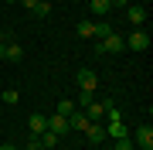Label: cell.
<instances>
[{
  "label": "cell",
  "mask_w": 153,
  "mask_h": 150,
  "mask_svg": "<svg viewBox=\"0 0 153 150\" xmlns=\"http://www.w3.org/2000/svg\"><path fill=\"white\" fill-rule=\"evenodd\" d=\"M95 51L99 55H116V51H126V38L123 34H109V38H102V41H95Z\"/></svg>",
  "instance_id": "1"
},
{
  "label": "cell",
  "mask_w": 153,
  "mask_h": 150,
  "mask_svg": "<svg viewBox=\"0 0 153 150\" xmlns=\"http://www.w3.org/2000/svg\"><path fill=\"white\" fill-rule=\"evenodd\" d=\"M129 140H133V147H136V150H153V130L146 126V123L136 126V133H133Z\"/></svg>",
  "instance_id": "2"
},
{
  "label": "cell",
  "mask_w": 153,
  "mask_h": 150,
  "mask_svg": "<svg viewBox=\"0 0 153 150\" xmlns=\"http://www.w3.org/2000/svg\"><path fill=\"white\" fill-rule=\"evenodd\" d=\"M126 48H129V51H146L150 48V34L143 31V28H136L129 38H126Z\"/></svg>",
  "instance_id": "3"
},
{
  "label": "cell",
  "mask_w": 153,
  "mask_h": 150,
  "mask_svg": "<svg viewBox=\"0 0 153 150\" xmlns=\"http://www.w3.org/2000/svg\"><path fill=\"white\" fill-rule=\"evenodd\" d=\"M126 21H129L133 28H143V21H146V7H140V4H126Z\"/></svg>",
  "instance_id": "4"
},
{
  "label": "cell",
  "mask_w": 153,
  "mask_h": 150,
  "mask_svg": "<svg viewBox=\"0 0 153 150\" xmlns=\"http://www.w3.org/2000/svg\"><path fill=\"white\" fill-rule=\"evenodd\" d=\"M27 126H31V137L38 140L44 130H48V116H44V113H31V116H27Z\"/></svg>",
  "instance_id": "5"
},
{
  "label": "cell",
  "mask_w": 153,
  "mask_h": 150,
  "mask_svg": "<svg viewBox=\"0 0 153 150\" xmlns=\"http://www.w3.org/2000/svg\"><path fill=\"white\" fill-rule=\"evenodd\" d=\"M95 85H99L95 72H92V68H82V72H78V89H82V92H95Z\"/></svg>",
  "instance_id": "6"
},
{
  "label": "cell",
  "mask_w": 153,
  "mask_h": 150,
  "mask_svg": "<svg viewBox=\"0 0 153 150\" xmlns=\"http://www.w3.org/2000/svg\"><path fill=\"white\" fill-rule=\"evenodd\" d=\"M0 58H7V61H21V58H24V48L14 45V41H4V45H0Z\"/></svg>",
  "instance_id": "7"
},
{
  "label": "cell",
  "mask_w": 153,
  "mask_h": 150,
  "mask_svg": "<svg viewBox=\"0 0 153 150\" xmlns=\"http://www.w3.org/2000/svg\"><path fill=\"white\" fill-rule=\"evenodd\" d=\"M85 137H88L92 147H99V143L105 140V126H102V123H88V126H85Z\"/></svg>",
  "instance_id": "8"
},
{
  "label": "cell",
  "mask_w": 153,
  "mask_h": 150,
  "mask_svg": "<svg viewBox=\"0 0 153 150\" xmlns=\"http://www.w3.org/2000/svg\"><path fill=\"white\" fill-rule=\"evenodd\" d=\"M48 130H51L55 137L68 133V116H58V113H55V116H48Z\"/></svg>",
  "instance_id": "9"
},
{
  "label": "cell",
  "mask_w": 153,
  "mask_h": 150,
  "mask_svg": "<svg viewBox=\"0 0 153 150\" xmlns=\"http://www.w3.org/2000/svg\"><path fill=\"white\" fill-rule=\"evenodd\" d=\"M105 137H112V140H123V137H129V130L123 126V119H116V123H109V126H105Z\"/></svg>",
  "instance_id": "10"
},
{
  "label": "cell",
  "mask_w": 153,
  "mask_h": 150,
  "mask_svg": "<svg viewBox=\"0 0 153 150\" xmlns=\"http://www.w3.org/2000/svg\"><path fill=\"white\" fill-rule=\"evenodd\" d=\"M85 126H88V116H85L82 109H75V113L68 116V130H85Z\"/></svg>",
  "instance_id": "11"
},
{
  "label": "cell",
  "mask_w": 153,
  "mask_h": 150,
  "mask_svg": "<svg viewBox=\"0 0 153 150\" xmlns=\"http://www.w3.org/2000/svg\"><path fill=\"white\" fill-rule=\"evenodd\" d=\"M85 116H88V123H99V119H102V102L92 99V102L85 106Z\"/></svg>",
  "instance_id": "12"
},
{
  "label": "cell",
  "mask_w": 153,
  "mask_h": 150,
  "mask_svg": "<svg viewBox=\"0 0 153 150\" xmlns=\"http://www.w3.org/2000/svg\"><path fill=\"white\" fill-rule=\"evenodd\" d=\"M109 34H112V24H109V21H95V41L109 38Z\"/></svg>",
  "instance_id": "13"
},
{
  "label": "cell",
  "mask_w": 153,
  "mask_h": 150,
  "mask_svg": "<svg viewBox=\"0 0 153 150\" xmlns=\"http://www.w3.org/2000/svg\"><path fill=\"white\" fill-rule=\"evenodd\" d=\"M109 10H112V4H109V0H92V14H95V17H105Z\"/></svg>",
  "instance_id": "14"
},
{
  "label": "cell",
  "mask_w": 153,
  "mask_h": 150,
  "mask_svg": "<svg viewBox=\"0 0 153 150\" xmlns=\"http://www.w3.org/2000/svg\"><path fill=\"white\" fill-rule=\"evenodd\" d=\"M75 31H78V38H95V21H82Z\"/></svg>",
  "instance_id": "15"
},
{
  "label": "cell",
  "mask_w": 153,
  "mask_h": 150,
  "mask_svg": "<svg viewBox=\"0 0 153 150\" xmlns=\"http://www.w3.org/2000/svg\"><path fill=\"white\" fill-rule=\"evenodd\" d=\"M55 113H58V116H71V113H75V102H71V99H61Z\"/></svg>",
  "instance_id": "16"
},
{
  "label": "cell",
  "mask_w": 153,
  "mask_h": 150,
  "mask_svg": "<svg viewBox=\"0 0 153 150\" xmlns=\"http://www.w3.org/2000/svg\"><path fill=\"white\" fill-rule=\"evenodd\" d=\"M55 143H58V137L51 133V130H44V133H41V147H44V150H51Z\"/></svg>",
  "instance_id": "17"
},
{
  "label": "cell",
  "mask_w": 153,
  "mask_h": 150,
  "mask_svg": "<svg viewBox=\"0 0 153 150\" xmlns=\"http://www.w3.org/2000/svg\"><path fill=\"white\" fill-rule=\"evenodd\" d=\"M34 14H38V17H48V14H51V4H48V0H38V7H34Z\"/></svg>",
  "instance_id": "18"
},
{
  "label": "cell",
  "mask_w": 153,
  "mask_h": 150,
  "mask_svg": "<svg viewBox=\"0 0 153 150\" xmlns=\"http://www.w3.org/2000/svg\"><path fill=\"white\" fill-rule=\"evenodd\" d=\"M0 99H4V102H17V99H21V92H17V89H4V96H0Z\"/></svg>",
  "instance_id": "19"
},
{
  "label": "cell",
  "mask_w": 153,
  "mask_h": 150,
  "mask_svg": "<svg viewBox=\"0 0 153 150\" xmlns=\"http://www.w3.org/2000/svg\"><path fill=\"white\" fill-rule=\"evenodd\" d=\"M116 150H136V147H133L129 137H123V140H116Z\"/></svg>",
  "instance_id": "20"
},
{
  "label": "cell",
  "mask_w": 153,
  "mask_h": 150,
  "mask_svg": "<svg viewBox=\"0 0 153 150\" xmlns=\"http://www.w3.org/2000/svg\"><path fill=\"white\" fill-rule=\"evenodd\" d=\"M24 7H27V10H34V7H38V0H21Z\"/></svg>",
  "instance_id": "21"
},
{
  "label": "cell",
  "mask_w": 153,
  "mask_h": 150,
  "mask_svg": "<svg viewBox=\"0 0 153 150\" xmlns=\"http://www.w3.org/2000/svg\"><path fill=\"white\" fill-rule=\"evenodd\" d=\"M24 150H41V143H38V140H31V143L24 147Z\"/></svg>",
  "instance_id": "22"
},
{
  "label": "cell",
  "mask_w": 153,
  "mask_h": 150,
  "mask_svg": "<svg viewBox=\"0 0 153 150\" xmlns=\"http://www.w3.org/2000/svg\"><path fill=\"white\" fill-rule=\"evenodd\" d=\"M109 4H112V7H126L129 0H109Z\"/></svg>",
  "instance_id": "23"
},
{
  "label": "cell",
  "mask_w": 153,
  "mask_h": 150,
  "mask_svg": "<svg viewBox=\"0 0 153 150\" xmlns=\"http://www.w3.org/2000/svg\"><path fill=\"white\" fill-rule=\"evenodd\" d=\"M0 150H17V147H14V143H4V147H0Z\"/></svg>",
  "instance_id": "24"
},
{
  "label": "cell",
  "mask_w": 153,
  "mask_h": 150,
  "mask_svg": "<svg viewBox=\"0 0 153 150\" xmlns=\"http://www.w3.org/2000/svg\"><path fill=\"white\" fill-rule=\"evenodd\" d=\"M4 41H7V34H4V31H0V45H4Z\"/></svg>",
  "instance_id": "25"
},
{
  "label": "cell",
  "mask_w": 153,
  "mask_h": 150,
  "mask_svg": "<svg viewBox=\"0 0 153 150\" xmlns=\"http://www.w3.org/2000/svg\"><path fill=\"white\" fill-rule=\"evenodd\" d=\"M7 4H17V0H7Z\"/></svg>",
  "instance_id": "26"
}]
</instances>
